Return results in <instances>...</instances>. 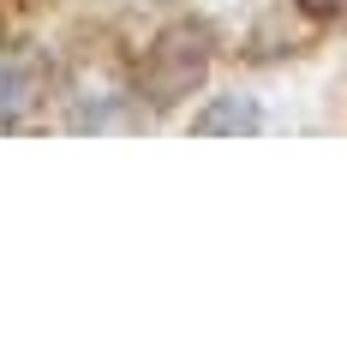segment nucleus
<instances>
[{"label":"nucleus","mask_w":347,"mask_h":354,"mask_svg":"<svg viewBox=\"0 0 347 354\" xmlns=\"http://www.w3.org/2000/svg\"><path fill=\"white\" fill-rule=\"evenodd\" d=\"M48 96V60L42 48H0V127H19Z\"/></svg>","instance_id":"2"},{"label":"nucleus","mask_w":347,"mask_h":354,"mask_svg":"<svg viewBox=\"0 0 347 354\" xmlns=\"http://www.w3.org/2000/svg\"><path fill=\"white\" fill-rule=\"evenodd\" d=\"M204 73H210V37L192 30V24H174V30H162V37L150 42L138 91H144L156 109H168V102H180V96L198 91Z\"/></svg>","instance_id":"1"},{"label":"nucleus","mask_w":347,"mask_h":354,"mask_svg":"<svg viewBox=\"0 0 347 354\" xmlns=\"http://www.w3.org/2000/svg\"><path fill=\"white\" fill-rule=\"evenodd\" d=\"M299 6H306L311 19H341L347 12V0H299Z\"/></svg>","instance_id":"4"},{"label":"nucleus","mask_w":347,"mask_h":354,"mask_svg":"<svg viewBox=\"0 0 347 354\" xmlns=\"http://www.w3.org/2000/svg\"><path fill=\"white\" fill-rule=\"evenodd\" d=\"M257 127H264V109H257L252 96H216V102H204L192 114L198 138H252Z\"/></svg>","instance_id":"3"}]
</instances>
